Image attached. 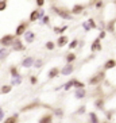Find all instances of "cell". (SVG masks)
I'll return each mask as SVG.
<instances>
[{"instance_id": "cell-28", "label": "cell", "mask_w": 116, "mask_h": 123, "mask_svg": "<svg viewBox=\"0 0 116 123\" xmlns=\"http://www.w3.org/2000/svg\"><path fill=\"white\" fill-rule=\"evenodd\" d=\"M41 25L50 26V16H49V15H45V16H42V18H41Z\"/></svg>"}, {"instance_id": "cell-44", "label": "cell", "mask_w": 116, "mask_h": 123, "mask_svg": "<svg viewBox=\"0 0 116 123\" xmlns=\"http://www.w3.org/2000/svg\"><path fill=\"white\" fill-rule=\"evenodd\" d=\"M100 123H109V120H107V119H105V120H103V122H100Z\"/></svg>"}, {"instance_id": "cell-29", "label": "cell", "mask_w": 116, "mask_h": 123, "mask_svg": "<svg viewBox=\"0 0 116 123\" xmlns=\"http://www.w3.org/2000/svg\"><path fill=\"white\" fill-rule=\"evenodd\" d=\"M22 76L19 74V76H16V77H12V81H11V85H19V84L22 83Z\"/></svg>"}, {"instance_id": "cell-3", "label": "cell", "mask_w": 116, "mask_h": 123, "mask_svg": "<svg viewBox=\"0 0 116 123\" xmlns=\"http://www.w3.org/2000/svg\"><path fill=\"white\" fill-rule=\"evenodd\" d=\"M15 38H16L15 34H6V35H3L0 38V45L3 47H10V46H12Z\"/></svg>"}, {"instance_id": "cell-5", "label": "cell", "mask_w": 116, "mask_h": 123, "mask_svg": "<svg viewBox=\"0 0 116 123\" xmlns=\"http://www.w3.org/2000/svg\"><path fill=\"white\" fill-rule=\"evenodd\" d=\"M74 70H76V66H74V64H73V62H72V64L66 62L65 65L59 69V73H61L62 76H70L72 73H74Z\"/></svg>"}, {"instance_id": "cell-8", "label": "cell", "mask_w": 116, "mask_h": 123, "mask_svg": "<svg viewBox=\"0 0 116 123\" xmlns=\"http://www.w3.org/2000/svg\"><path fill=\"white\" fill-rule=\"evenodd\" d=\"M87 89L85 88H74V99H77V100H82V99L87 98Z\"/></svg>"}, {"instance_id": "cell-35", "label": "cell", "mask_w": 116, "mask_h": 123, "mask_svg": "<svg viewBox=\"0 0 116 123\" xmlns=\"http://www.w3.org/2000/svg\"><path fill=\"white\" fill-rule=\"evenodd\" d=\"M53 114H54L57 118H62L64 116V111H62L61 108H55V110H53Z\"/></svg>"}, {"instance_id": "cell-12", "label": "cell", "mask_w": 116, "mask_h": 123, "mask_svg": "<svg viewBox=\"0 0 116 123\" xmlns=\"http://www.w3.org/2000/svg\"><path fill=\"white\" fill-rule=\"evenodd\" d=\"M53 119H54V114L53 112H47V114L41 116L38 123H53Z\"/></svg>"}, {"instance_id": "cell-19", "label": "cell", "mask_w": 116, "mask_h": 123, "mask_svg": "<svg viewBox=\"0 0 116 123\" xmlns=\"http://www.w3.org/2000/svg\"><path fill=\"white\" fill-rule=\"evenodd\" d=\"M59 74H61V73H59V68H51L50 70H49V73H47V77H49V79H57Z\"/></svg>"}, {"instance_id": "cell-9", "label": "cell", "mask_w": 116, "mask_h": 123, "mask_svg": "<svg viewBox=\"0 0 116 123\" xmlns=\"http://www.w3.org/2000/svg\"><path fill=\"white\" fill-rule=\"evenodd\" d=\"M23 38H24V41L27 42V43H33L34 41H35V33H34L33 30H26V33L23 34Z\"/></svg>"}, {"instance_id": "cell-15", "label": "cell", "mask_w": 116, "mask_h": 123, "mask_svg": "<svg viewBox=\"0 0 116 123\" xmlns=\"http://www.w3.org/2000/svg\"><path fill=\"white\" fill-rule=\"evenodd\" d=\"M39 19H41V16H39L38 8H36V10H33V11L30 12V16H29V22L30 23H35V22H38Z\"/></svg>"}, {"instance_id": "cell-31", "label": "cell", "mask_w": 116, "mask_h": 123, "mask_svg": "<svg viewBox=\"0 0 116 123\" xmlns=\"http://www.w3.org/2000/svg\"><path fill=\"white\" fill-rule=\"evenodd\" d=\"M7 6H8L7 0H0V12L6 11V10H7Z\"/></svg>"}, {"instance_id": "cell-14", "label": "cell", "mask_w": 116, "mask_h": 123, "mask_svg": "<svg viewBox=\"0 0 116 123\" xmlns=\"http://www.w3.org/2000/svg\"><path fill=\"white\" fill-rule=\"evenodd\" d=\"M116 68V60L115 58H109L107 61L104 62V65H103V69L104 70H111V69Z\"/></svg>"}, {"instance_id": "cell-25", "label": "cell", "mask_w": 116, "mask_h": 123, "mask_svg": "<svg viewBox=\"0 0 116 123\" xmlns=\"http://www.w3.org/2000/svg\"><path fill=\"white\" fill-rule=\"evenodd\" d=\"M10 74H11V77H16V76H19L20 73H19L18 66H15V65L10 66Z\"/></svg>"}, {"instance_id": "cell-27", "label": "cell", "mask_w": 116, "mask_h": 123, "mask_svg": "<svg viewBox=\"0 0 116 123\" xmlns=\"http://www.w3.org/2000/svg\"><path fill=\"white\" fill-rule=\"evenodd\" d=\"M78 45H80L78 39H73V41H70L69 43H68V47H69L70 50H73V49H77V47H78Z\"/></svg>"}, {"instance_id": "cell-20", "label": "cell", "mask_w": 116, "mask_h": 123, "mask_svg": "<svg viewBox=\"0 0 116 123\" xmlns=\"http://www.w3.org/2000/svg\"><path fill=\"white\" fill-rule=\"evenodd\" d=\"M3 123H19V115L15 114V115H11V116H7L4 119Z\"/></svg>"}, {"instance_id": "cell-43", "label": "cell", "mask_w": 116, "mask_h": 123, "mask_svg": "<svg viewBox=\"0 0 116 123\" xmlns=\"http://www.w3.org/2000/svg\"><path fill=\"white\" fill-rule=\"evenodd\" d=\"M3 116H4V110L1 108V107H0V120L3 119Z\"/></svg>"}, {"instance_id": "cell-24", "label": "cell", "mask_w": 116, "mask_h": 123, "mask_svg": "<svg viewBox=\"0 0 116 123\" xmlns=\"http://www.w3.org/2000/svg\"><path fill=\"white\" fill-rule=\"evenodd\" d=\"M8 54H10V50H8L7 47H1V49H0V60H1V61L6 60Z\"/></svg>"}, {"instance_id": "cell-21", "label": "cell", "mask_w": 116, "mask_h": 123, "mask_svg": "<svg viewBox=\"0 0 116 123\" xmlns=\"http://www.w3.org/2000/svg\"><path fill=\"white\" fill-rule=\"evenodd\" d=\"M76 60H77V54H76V53H73V51H69V53L65 55V61H66V62H69V64L74 62Z\"/></svg>"}, {"instance_id": "cell-34", "label": "cell", "mask_w": 116, "mask_h": 123, "mask_svg": "<svg viewBox=\"0 0 116 123\" xmlns=\"http://www.w3.org/2000/svg\"><path fill=\"white\" fill-rule=\"evenodd\" d=\"M87 22L89 23V26L92 27V30L97 29V23L94 22V19H93V18H89V19H87Z\"/></svg>"}, {"instance_id": "cell-11", "label": "cell", "mask_w": 116, "mask_h": 123, "mask_svg": "<svg viewBox=\"0 0 116 123\" xmlns=\"http://www.w3.org/2000/svg\"><path fill=\"white\" fill-rule=\"evenodd\" d=\"M68 43H69V37L65 35V34H62V35L58 37L57 42H55V45H57L58 47H64V46H68Z\"/></svg>"}, {"instance_id": "cell-18", "label": "cell", "mask_w": 116, "mask_h": 123, "mask_svg": "<svg viewBox=\"0 0 116 123\" xmlns=\"http://www.w3.org/2000/svg\"><path fill=\"white\" fill-rule=\"evenodd\" d=\"M68 29H69V26H66V25L65 26H54V27H53V31H54L55 34H58V35H62Z\"/></svg>"}, {"instance_id": "cell-42", "label": "cell", "mask_w": 116, "mask_h": 123, "mask_svg": "<svg viewBox=\"0 0 116 123\" xmlns=\"http://www.w3.org/2000/svg\"><path fill=\"white\" fill-rule=\"evenodd\" d=\"M38 11H39V16H41V18H42V16H45V15H46V14H45V10H43V7L38 8ZM39 20H41V19H39Z\"/></svg>"}, {"instance_id": "cell-1", "label": "cell", "mask_w": 116, "mask_h": 123, "mask_svg": "<svg viewBox=\"0 0 116 123\" xmlns=\"http://www.w3.org/2000/svg\"><path fill=\"white\" fill-rule=\"evenodd\" d=\"M51 12H54L57 16H59L61 19L64 20H73V15L70 12L69 8H65V7H58L55 4H51Z\"/></svg>"}, {"instance_id": "cell-6", "label": "cell", "mask_w": 116, "mask_h": 123, "mask_svg": "<svg viewBox=\"0 0 116 123\" xmlns=\"http://www.w3.org/2000/svg\"><path fill=\"white\" fill-rule=\"evenodd\" d=\"M12 50L14 51H24L26 50V45L23 43V41L20 39V37H16L14 41V43H12Z\"/></svg>"}, {"instance_id": "cell-23", "label": "cell", "mask_w": 116, "mask_h": 123, "mask_svg": "<svg viewBox=\"0 0 116 123\" xmlns=\"http://www.w3.org/2000/svg\"><path fill=\"white\" fill-rule=\"evenodd\" d=\"M73 88H85V83L78 79H73Z\"/></svg>"}, {"instance_id": "cell-22", "label": "cell", "mask_w": 116, "mask_h": 123, "mask_svg": "<svg viewBox=\"0 0 116 123\" xmlns=\"http://www.w3.org/2000/svg\"><path fill=\"white\" fill-rule=\"evenodd\" d=\"M11 91H12V85L11 84H6V85H3V87L0 88V93L7 95V93H10Z\"/></svg>"}, {"instance_id": "cell-4", "label": "cell", "mask_w": 116, "mask_h": 123, "mask_svg": "<svg viewBox=\"0 0 116 123\" xmlns=\"http://www.w3.org/2000/svg\"><path fill=\"white\" fill-rule=\"evenodd\" d=\"M29 27H30V22L22 20V22L16 26V29H15V35L16 37H22L23 34L26 33V30H29Z\"/></svg>"}, {"instance_id": "cell-13", "label": "cell", "mask_w": 116, "mask_h": 123, "mask_svg": "<svg viewBox=\"0 0 116 123\" xmlns=\"http://www.w3.org/2000/svg\"><path fill=\"white\" fill-rule=\"evenodd\" d=\"M94 108L99 110V111H104V105H105V99L103 98H97V99H94Z\"/></svg>"}, {"instance_id": "cell-40", "label": "cell", "mask_w": 116, "mask_h": 123, "mask_svg": "<svg viewBox=\"0 0 116 123\" xmlns=\"http://www.w3.org/2000/svg\"><path fill=\"white\" fill-rule=\"evenodd\" d=\"M82 27H84V30H85V31H91V30H92V27L89 26V23H88V22H84L82 23Z\"/></svg>"}, {"instance_id": "cell-10", "label": "cell", "mask_w": 116, "mask_h": 123, "mask_svg": "<svg viewBox=\"0 0 116 123\" xmlns=\"http://www.w3.org/2000/svg\"><path fill=\"white\" fill-rule=\"evenodd\" d=\"M101 50H103L101 39H100V38H96V39L92 42V45H91V51L92 53H96V51H101Z\"/></svg>"}, {"instance_id": "cell-2", "label": "cell", "mask_w": 116, "mask_h": 123, "mask_svg": "<svg viewBox=\"0 0 116 123\" xmlns=\"http://www.w3.org/2000/svg\"><path fill=\"white\" fill-rule=\"evenodd\" d=\"M104 80H105V70L101 69V70H99L96 74H93L91 79L88 80V84L92 85V87H94V85H99V84L101 83V81H104Z\"/></svg>"}, {"instance_id": "cell-16", "label": "cell", "mask_w": 116, "mask_h": 123, "mask_svg": "<svg viewBox=\"0 0 116 123\" xmlns=\"http://www.w3.org/2000/svg\"><path fill=\"white\" fill-rule=\"evenodd\" d=\"M34 61H35V58L34 57H26L24 60L22 61V64H20V66L22 68H31V66L34 65Z\"/></svg>"}, {"instance_id": "cell-39", "label": "cell", "mask_w": 116, "mask_h": 123, "mask_svg": "<svg viewBox=\"0 0 116 123\" xmlns=\"http://www.w3.org/2000/svg\"><path fill=\"white\" fill-rule=\"evenodd\" d=\"M105 37H107V31H105L104 29H101L100 30V34H99V38H100V39H104Z\"/></svg>"}, {"instance_id": "cell-17", "label": "cell", "mask_w": 116, "mask_h": 123, "mask_svg": "<svg viewBox=\"0 0 116 123\" xmlns=\"http://www.w3.org/2000/svg\"><path fill=\"white\" fill-rule=\"evenodd\" d=\"M88 118H89V123H100V118L96 111L88 112Z\"/></svg>"}, {"instance_id": "cell-30", "label": "cell", "mask_w": 116, "mask_h": 123, "mask_svg": "<svg viewBox=\"0 0 116 123\" xmlns=\"http://www.w3.org/2000/svg\"><path fill=\"white\" fill-rule=\"evenodd\" d=\"M72 88H73V79H70L68 83H65V85H64V91H65V92H68V91L72 89Z\"/></svg>"}, {"instance_id": "cell-26", "label": "cell", "mask_w": 116, "mask_h": 123, "mask_svg": "<svg viewBox=\"0 0 116 123\" xmlns=\"http://www.w3.org/2000/svg\"><path fill=\"white\" fill-rule=\"evenodd\" d=\"M55 46H57V45H55V42H53V41H47L46 43H45V47H46L49 51H53L55 49Z\"/></svg>"}, {"instance_id": "cell-7", "label": "cell", "mask_w": 116, "mask_h": 123, "mask_svg": "<svg viewBox=\"0 0 116 123\" xmlns=\"http://www.w3.org/2000/svg\"><path fill=\"white\" fill-rule=\"evenodd\" d=\"M84 11H85V4H81V3L73 4L72 8H70V12H72L73 16H76V15H81Z\"/></svg>"}, {"instance_id": "cell-33", "label": "cell", "mask_w": 116, "mask_h": 123, "mask_svg": "<svg viewBox=\"0 0 116 123\" xmlns=\"http://www.w3.org/2000/svg\"><path fill=\"white\" fill-rule=\"evenodd\" d=\"M43 60H35V61H34V68H36V69H39V68H42V66H43Z\"/></svg>"}, {"instance_id": "cell-36", "label": "cell", "mask_w": 116, "mask_h": 123, "mask_svg": "<svg viewBox=\"0 0 116 123\" xmlns=\"http://www.w3.org/2000/svg\"><path fill=\"white\" fill-rule=\"evenodd\" d=\"M85 112H87V105H81L80 108L76 111V114H77V115H84Z\"/></svg>"}, {"instance_id": "cell-38", "label": "cell", "mask_w": 116, "mask_h": 123, "mask_svg": "<svg viewBox=\"0 0 116 123\" xmlns=\"http://www.w3.org/2000/svg\"><path fill=\"white\" fill-rule=\"evenodd\" d=\"M35 4H36L38 8H41V7H43L45 4H46V0H35Z\"/></svg>"}, {"instance_id": "cell-37", "label": "cell", "mask_w": 116, "mask_h": 123, "mask_svg": "<svg viewBox=\"0 0 116 123\" xmlns=\"http://www.w3.org/2000/svg\"><path fill=\"white\" fill-rule=\"evenodd\" d=\"M30 84H31V85H36V84H38V77L30 76Z\"/></svg>"}, {"instance_id": "cell-32", "label": "cell", "mask_w": 116, "mask_h": 123, "mask_svg": "<svg viewBox=\"0 0 116 123\" xmlns=\"http://www.w3.org/2000/svg\"><path fill=\"white\" fill-rule=\"evenodd\" d=\"M93 6H94L96 10H101L103 6H104V1H103V0H96V1L93 3Z\"/></svg>"}, {"instance_id": "cell-41", "label": "cell", "mask_w": 116, "mask_h": 123, "mask_svg": "<svg viewBox=\"0 0 116 123\" xmlns=\"http://www.w3.org/2000/svg\"><path fill=\"white\" fill-rule=\"evenodd\" d=\"M105 116H107L105 119H107V120H109V122H111V119H112V112H111V111L105 112Z\"/></svg>"}]
</instances>
